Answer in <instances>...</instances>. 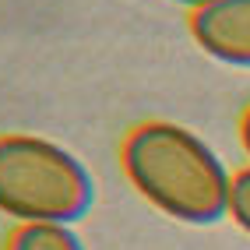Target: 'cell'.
Here are the masks:
<instances>
[{
    "mask_svg": "<svg viewBox=\"0 0 250 250\" xmlns=\"http://www.w3.org/2000/svg\"><path fill=\"white\" fill-rule=\"evenodd\" d=\"M4 250H85L74 226H14Z\"/></svg>",
    "mask_w": 250,
    "mask_h": 250,
    "instance_id": "cell-4",
    "label": "cell"
},
{
    "mask_svg": "<svg viewBox=\"0 0 250 250\" xmlns=\"http://www.w3.org/2000/svg\"><path fill=\"white\" fill-rule=\"evenodd\" d=\"M190 36L211 60L250 67V0H208L190 11Z\"/></svg>",
    "mask_w": 250,
    "mask_h": 250,
    "instance_id": "cell-3",
    "label": "cell"
},
{
    "mask_svg": "<svg viewBox=\"0 0 250 250\" xmlns=\"http://www.w3.org/2000/svg\"><path fill=\"white\" fill-rule=\"evenodd\" d=\"M229 219L236 222L243 232H250V166L232 176V190H229Z\"/></svg>",
    "mask_w": 250,
    "mask_h": 250,
    "instance_id": "cell-5",
    "label": "cell"
},
{
    "mask_svg": "<svg viewBox=\"0 0 250 250\" xmlns=\"http://www.w3.org/2000/svg\"><path fill=\"white\" fill-rule=\"evenodd\" d=\"M95 201V180L71 148L36 134H0V215L18 226H74Z\"/></svg>",
    "mask_w": 250,
    "mask_h": 250,
    "instance_id": "cell-2",
    "label": "cell"
},
{
    "mask_svg": "<svg viewBox=\"0 0 250 250\" xmlns=\"http://www.w3.org/2000/svg\"><path fill=\"white\" fill-rule=\"evenodd\" d=\"M240 141H243V152L250 155V106H247L243 120H240Z\"/></svg>",
    "mask_w": 250,
    "mask_h": 250,
    "instance_id": "cell-6",
    "label": "cell"
},
{
    "mask_svg": "<svg viewBox=\"0 0 250 250\" xmlns=\"http://www.w3.org/2000/svg\"><path fill=\"white\" fill-rule=\"evenodd\" d=\"M120 166L130 187L176 222L211 226L229 215L232 173L219 152L183 124H138L120 145Z\"/></svg>",
    "mask_w": 250,
    "mask_h": 250,
    "instance_id": "cell-1",
    "label": "cell"
},
{
    "mask_svg": "<svg viewBox=\"0 0 250 250\" xmlns=\"http://www.w3.org/2000/svg\"><path fill=\"white\" fill-rule=\"evenodd\" d=\"M173 4H183V7H190V11H197L201 4H208V0H173Z\"/></svg>",
    "mask_w": 250,
    "mask_h": 250,
    "instance_id": "cell-7",
    "label": "cell"
}]
</instances>
